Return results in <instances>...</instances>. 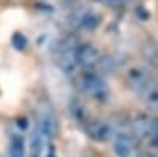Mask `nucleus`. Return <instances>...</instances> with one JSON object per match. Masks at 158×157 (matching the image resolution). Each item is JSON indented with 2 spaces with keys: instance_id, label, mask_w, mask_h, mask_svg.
Wrapping results in <instances>:
<instances>
[{
  "instance_id": "nucleus-1",
  "label": "nucleus",
  "mask_w": 158,
  "mask_h": 157,
  "mask_svg": "<svg viewBox=\"0 0 158 157\" xmlns=\"http://www.w3.org/2000/svg\"><path fill=\"white\" fill-rule=\"evenodd\" d=\"M56 132V119L49 111H43L38 117V124L32 137V148L33 152H38L40 148H44L51 143V138Z\"/></svg>"
},
{
  "instance_id": "nucleus-2",
  "label": "nucleus",
  "mask_w": 158,
  "mask_h": 157,
  "mask_svg": "<svg viewBox=\"0 0 158 157\" xmlns=\"http://www.w3.org/2000/svg\"><path fill=\"white\" fill-rule=\"evenodd\" d=\"M79 86H81V89L87 95H90L92 98H95V100H100V102H104L108 98V95H109L106 83H104L98 75L92 73V72H87V73H84L81 76Z\"/></svg>"
},
{
  "instance_id": "nucleus-3",
  "label": "nucleus",
  "mask_w": 158,
  "mask_h": 157,
  "mask_svg": "<svg viewBox=\"0 0 158 157\" xmlns=\"http://www.w3.org/2000/svg\"><path fill=\"white\" fill-rule=\"evenodd\" d=\"M57 63L62 68L63 73L71 75L77 68V60H76V45L74 41H67L63 46L59 48L57 54Z\"/></svg>"
},
{
  "instance_id": "nucleus-4",
  "label": "nucleus",
  "mask_w": 158,
  "mask_h": 157,
  "mask_svg": "<svg viewBox=\"0 0 158 157\" xmlns=\"http://www.w3.org/2000/svg\"><path fill=\"white\" fill-rule=\"evenodd\" d=\"M76 60L82 68H94L100 63V52L92 45L76 46Z\"/></svg>"
},
{
  "instance_id": "nucleus-5",
  "label": "nucleus",
  "mask_w": 158,
  "mask_h": 157,
  "mask_svg": "<svg viewBox=\"0 0 158 157\" xmlns=\"http://www.w3.org/2000/svg\"><path fill=\"white\" fill-rule=\"evenodd\" d=\"M87 133L90 138H94L97 141H108L112 138L114 130L111 124L104 122V121H92L87 125Z\"/></svg>"
},
{
  "instance_id": "nucleus-6",
  "label": "nucleus",
  "mask_w": 158,
  "mask_h": 157,
  "mask_svg": "<svg viewBox=\"0 0 158 157\" xmlns=\"http://www.w3.org/2000/svg\"><path fill=\"white\" fill-rule=\"evenodd\" d=\"M135 148V141L128 133H118L114 140V152L118 157H131Z\"/></svg>"
},
{
  "instance_id": "nucleus-7",
  "label": "nucleus",
  "mask_w": 158,
  "mask_h": 157,
  "mask_svg": "<svg viewBox=\"0 0 158 157\" xmlns=\"http://www.w3.org/2000/svg\"><path fill=\"white\" fill-rule=\"evenodd\" d=\"M128 83H130L131 89H135L136 92L141 94V92H142V89L150 83V78H149V75L144 72V70L133 68V70L128 73Z\"/></svg>"
},
{
  "instance_id": "nucleus-8",
  "label": "nucleus",
  "mask_w": 158,
  "mask_h": 157,
  "mask_svg": "<svg viewBox=\"0 0 158 157\" xmlns=\"http://www.w3.org/2000/svg\"><path fill=\"white\" fill-rule=\"evenodd\" d=\"M141 95L144 97V102L146 105L153 110V111H158V83H149L146 87L142 89Z\"/></svg>"
},
{
  "instance_id": "nucleus-9",
  "label": "nucleus",
  "mask_w": 158,
  "mask_h": 157,
  "mask_svg": "<svg viewBox=\"0 0 158 157\" xmlns=\"http://www.w3.org/2000/svg\"><path fill=\"white\" fill-rule=\"evenodd\" d=\"M25 152V143L24 138L21 135H11V141H10V152L8 157H24Z\"/></svg>"
},
{
  "instance_id": "nucleus-10",
  "label": "nucleus",
  "mask_w": 158,
  "mask_h": 157,
  "mask_svg": "<svg viewBox=\"0 0 158 157\" xmlns=\"http://www.w3.org/2000/svg\"><path fill=\"white\" fill-rule=\"evenodd\" d=\"M152 122L149 117L146 116H139L135 119L133 122V130H135V133L139 135V137H147V133L150 132V127H152Z\"/></svg>"
},
{
  "instance_id": "nucleus-11",
  "label": "nucleus",
  "mask_w": 158,
  "mask_h": 157,
  "mask_svg": "<svg viewBox=\"0 0 158 157\" xmlns=\"http://www.w3.org/2000/svg\"><path fill=\"white\" fill-rule=\"evenodd\" d=\"M79 24H81V27H84V29H87V30H92V29H95L97 25L100 24V19H98L97 15L87 13V15H84V16L81 18Z\"/></svg>"
},
{
  "instance_id": "nucleus-12",
  "label": "nucleus",
  "mask_w": 158,
  "mask_h": 157,
  "mask_svg": "<svg viewBox=\"0 0 158 157\" xmlns=\"http://www.w3.org/2000/svg\"><path fill=\"white\" fill-rule=\"evenodd\" d=\"M149 137V141H150V145L158 148V121H153L152 122V127H150V132L147 133Z\"/></svg>"
},
{
  "instance_id": "nucleus-13",
  "label": "nucleus",
  "mask_w": 158,
  "mask_h": 157,
  "mask_svg": "<svg viewBox=\"0 0 158 157\" xmlns=\"http://www.w3.org/2000/svg\"><path fill=\"white\" fill-rule=\"evenodd\" d=\"M13 45H15L16 49L22 51L25 46H27V38H25L22 33H15L13 35Z\"/></svg>"
},
{
  "instance_id": "nucleus-14",
  "label": "nucleus",
  "mask_w": 158,
  "mask_h": 157,
  "mask_svg": "<svg viewBox=\"0 0 158 157\" xmlns=\"http://www.w3.org/2000/svg\"><path fill=\"white\" fill-rule=\"evenodd\" d=\"M101 2H103L104 5H108V7L115 8V7H120V5L123 3V0H101Z\"/></svg>"
},
{
  "instance_id": "nucleus-15",
  "label": "nucleus",
  "mask_w": 158,
  "mask_h": 157,
  "mask_svg": "<svg viewBox=\"0 0 158 157\" xmlns=\"http://www.w3.org/2000/svg\"><path fill=\"white\" fill-rule=\"evenodd\" d=\"M138 157H158V155L153 154V152H149V151H144V152H139Z\"/></svg>"
},
{
  "instance_id": "nucleus-16",
  "label": "nucleus",
  "mask_w": 158,
  "mask_h": 157,
  "mask_svg": "<svg viewBox=\"0 0 158 157\" xmlns=\"http://www.w3.org/2000/svg\"><path fill=\"white\" fill-rule=\"evenodd\" d=\"M46 157H56V149L52 148V146L49 148V151H48V155H46Z\"/></svg>"
}]
</instances>
